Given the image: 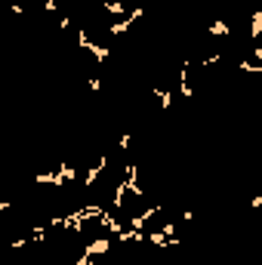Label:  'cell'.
Returning a JSON list of instances; mask_svg holds the SVG:
<instances>
[{
  "label": "cell",
  "instance_id": "obj_1",
  "mask_svg": "<svg viewBox=\"0 0 262 265\" xmlns=\"http://www.w3.org/2000/svg\"><path fill=\"white\" fill-rule=\"evenodd\" d=\"M108 250H111V238H96L83 247V256H105Z\"/></svg>",
  "mask_w": 262,
  "mask_h": 265
},
{
  "label": "cell",
  "instance_id": "obj_2",
  "mask_svg": "<svg viewBox=\"0 0 262 265\" xmlns=\"http://www.w3.org/2000/svg\"><path fill=\"white\" fill-rule=\"evenodd\" d=\"M142 15H145V9H133L127 19H120V22H114V25H111V34H124V31H130V25H133V22H139Z\"/></svg>",
  "mask_w": 262,
  "mask_h": 265
},
{
  "label": "cell",
  "instance_id": "obj_3",
  "mask_svg": "<svg viewBox=\"0 0 262 265\" xmlns=\"http://www.w3.org/2000/svg\"><path fill=\"white\" fill-rule=\"evenodd\" d=\"M105 167H108V157H99V161H96V167H93V170H86V176H83V185H93V182L99 179V176L105 173Z\"/></svg>",
  "mask_w": 262,
  "mask_h": 265
},
{
  "label": "cell",
  "instance_id": "obj_4",
  "mask_svg": "<svg viewBox=\"0 0 262 265\" xmlns=\"http://www.w3.org/2000/svg\"><path fill=\"white\" fill-rule=\"evenodd\" d=\"M179 93H182L185 99L195 96V90H191V83H188V59H185V62H182V68H179Z\"/></svg>",
  "mask_w": 262,
  "mask_h": 265
},
{
  "label": "cell",
  "instance_id": "obj_5",
  "mask_svg": "<svg viewBox=\"0 0 262 265\" xmlns=\"http://www.w3.org/2000/svg\"><path fill=\"white\" fill-rule=\"evenodd\" d=\"M262 34V9H253V19H250V40H259Z\"/></svg>",
  "mask_w": 262,
  "mask_h": 265
},
{
  "label": "cell",
  "instance_id": "obj_6",
  "mask_svg": "<svg viewBox=\"0 0 262 265\" xmlns=\"http://www.w3.org/2000/svg\"><path fill=\"white\" fill-rule=\"evenodd\" d=\"M210 34H213V37H229V34H232V28H229V22L216 19V22H210Z\"/></svg>",
  "mask_w": 262,
  "mask_h": 265
},
{
  "label": "cell",
  "instance_id": "obj_7",
  "mask_svg": "<svg viewBox=\"0 0 262 265\" xmlns=\"http://www.w3.org/2000/svg\"><path fill=\"white\" fill-rule=\"evenodd\" d=\"M102 9H105V12H111L114 19H117V15H124V9H127V6L120 3V0H105V3H102Z\"/></svg>",
  "mask_w": 262,
  "mask_h": 265
},
{
  "label": "cell",
  "instance_id": "obj_8",
  "mask_svg": "<svg viewBox=\"0 0 262 265\" xmlns=\"http://www.w3.org/2000/svg\"><path fill=\"white\" fill-rule=\"evenodd\" d=\"M154 96L161 99L164 108H170V105H173V93H170V90H161V86H154Z\"/></svg>",
  "mask_w": 262,
  "mask_h": 265
},
{
  "label": "cell",
  "instance_id": "obj_9",
  "mask_svg": "<svg viewBox=\"0 0 262 265\" xmlns=\"http://www.w3.org/2000/svg\"><path fill=\"white\" fill-rule=\"evenodd\" d=\"M238 68H241V71H250V74H253V71H262V65H259V62H244V59L238 62Z\"/></svg>",
  "mask_w": 262,
  "mask_h": 265
},
{
  "label": "cell",
  "instance_id": "obj_10",
  "mask_svg": "<svg viewBox=\"0 0 262 265\" xmlns=\"http://www.w3.org/2000/svg\"><path fill=\"white\" fill-rule=\"evenodd\" d=\"M117 148H120V151H127V148H130V133H124V136L117 139Z\"/></svg>",
  "mask_w": 262,
  "mask_h": 265
},
{
  "label": "cell",
  "instance_id": "obj_11",
  "mask_svg": "<svg viewBox=\"0 0 262 265\" xmlns=\"http://www.w3.org/2000/svg\"><path fill=\"white\" fill-rule=\"evenodd\" d=\"M90 90H93V93L102 90V80H99V77H90Z\"/></svg>",
  "mask_w": 262,
  "mask_h": 265
},
{
  "label": "cell",
  "instance_id": "obj_12",
  "mask_svg": "<svg viewBox=\"0 0 262 265\" xmlns=\"http://www.w3.org/2000/svg\"><path fill=\"white\" fill-rule=\"evenodd\" d=\"M77 265H99V262H96L93 256H80V259H77Z\"/></svg>",
  "mask_w": 262,
  "mask_h": 265
}]
</instances>
